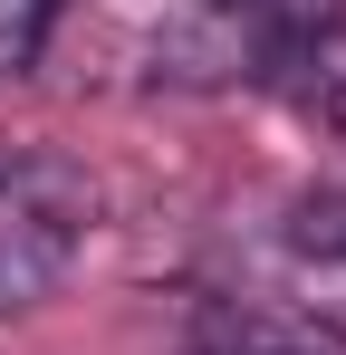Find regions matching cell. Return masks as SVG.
Here are the masks:
<instances>
[{
  "label": "cell",
  "instance_id": "cell-7",
  "mask_svg": "<svg viewBox=\"0 0 346 355\" xmlns=\"http://www.w3.org/2000/svg\"><path fill=\"white\" fill-rule=\"evenodd\" d=\"M327 336H337V346H346V307H337V317H327Z\"/></svg>",
  "mask_w": 346,
  "mask_h": 355
},
{
  "label": "cell",
  "instance_id": "cell-2",
  "mask_svg": "<svg viewBox=\"0 0 346 355\" xmlns=\"http://www.w3.org/2000/svg\"><path fill=\"white\" fill-rule=\"evenodd\" d=\"M183 355H346L318 317H288L270 297H192Z\"/></svg>",
  "mask_w": 346,
  "mask_h": 355
},
{
  "label": "cell",
  "instance_id": "cell-3",
  "mask_svg": "<svg viewBox=\"0 0 346 355\" xmlns=\"http://www.w3.org/2000/svg\"><path fill=\"white\" fill-rule=\"evenodd\" d=\"M279 240L298 250V259H318V269H346V182H327V192H298L288 202Z\"/></svg>",
  "mask_w": 346,
  "mask_h": 355
},
{
  "label": "cell",
  "instance_id": "cell-4",
  "mask_svg": "<svg viewBox=\"0 0 346 355\" xmlns=\"http://www.w3.org/2000/svg\"><path fill=\"white\" fill-rule=\"evenodd\" d=\"M288 58H298V106L327 125V135H346V39L337 29L327 39H298Z\"/></svg>",
  "mask_w": 346,
  "mask_h": 355
},
{
  "label": "cell",
  "instance_id": "cell-6",
  "mask_svg": "<svg viewBox=\"0 0 346 355\" xmlns=\"http://www.w3.org/2000/svg\"><path fill=\"white\" fill-rule=\"evenodd\" d=\"M231 10H250V19H260L279 49H298V39H327V29H337L346 0H231Z\"/></svg>",
  "mask_w": 346,
  "mask_h": 355
},
{
  "label": "cell",
  "instance_id": "cell-1",
  "mask_svg": "<svg viewBox=\"0 0 346 355\" xmlns=\"http://www.w3.org/2000/svg\"><path fill=\"white\" fill-rule=\"evenodd\" d=\"M87 240V182L58 154H0V317L39 307Z\"/></svg>",
  "mask_w": 346,
  "mask_h": 355
},
{
  "label": "cell",
  "instance_id": "cell-5",
  "mask_svg": "<svg viewBox=\"0 0 346 355\" xmlns=\"http://www.w3.org/2000/svg\"><path fill=\"white\" fill-rule=\"evenodd\" d=\"M49 19H58V0H0V77H29L39 67Z\"/></svg>",
  "mask_w": 346,
  "mask_h": 355
}]
</instances>
